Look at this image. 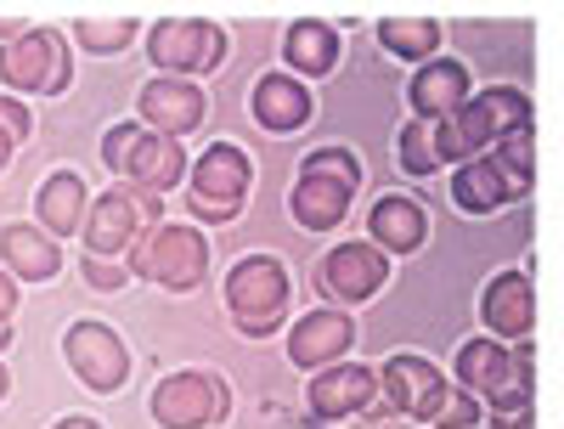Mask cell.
I'll list each match as a JSON object with an SVG mask.
<instances>
[{"label":"cell","mask_w":564,"mask_h":429,"mask_svg":"<svg viewBox=\"0 0 564 429\" xmlns=\"http://www.w3.org/2000/svg\"><path fill=\"white\" fill-rule=\"evenodd\" d=\"M513 130H531V97L513 90V85H491V90L468 97L457 114H446L435 125V159L441 164H468V159L491 153Z\"/></svg>","instance_id":"obj_1"},{"label":"cell","mask_w":564,"mask_h":429,"mask_svg":"<svg viewBox=\"0 0 564 429\" xmlns=\"http://www.w3.org/2000/svg\"><path fill=\"white\" fill-rule=\"evenodd\" d=\"M531 345H502V340H468L457 351V385L475 396L486 412H520L531 407V385H536V373H531Z\"/></svg>","instance_id":"obj_2"},{"label":"cell","mask_w":564,"mask_h":429,"mask_svg":"<svg viewBox=\"0 0 564 429\" xmlns=\"http://www.w3.org/2000/svg\"><path fill=\"white\" fill-rule=\"evenodd\" d=\"M130 277L141 282H159V289L181 294V289H198V282L209 277V244L198 226H148L130 237V249L119 255Z\"/></svg>","instance_id":"obj_3"},{"label":"cell","mask_w":564,"mask_h":429,"mask_svg":"<svg viewBox=\"0 0 564 429\" xmlns=\"http://www.w3.org/2000/svg\"><path fill=\"white\" fill-rule=\"evenodd\" d=\"M289 289H294L289 266L276 255H243L226 271V311L238 322V333H249V340L276 333L282 317H289Z\"/></svg>","instance_id":"obj_4"},{"label":"cell","mask_w":564,"mask_h":429,"mask_svg":"<svg viewBox=\"0 0 564 429\" xmlns=\"http://www.w3.org/2000/svg\"><path fill=\"white\" fill-rule=\"evenodd\" d=\"M148 226H164V199L159 193H141V186H130V181H119V186H108L102 199H90L79 237H85V255L119 260L130 249V237L148 232Z\"/></svg>","instance_id":"obj_5"},{"label":"cell","mask_w":564,"mask_h":429,"mask_svg":"<svg viewBox=\"0 0 564 429\" xmlns=\"http://www.w3.org/2000/svg\"><path fill=\"white\" fill-rule=\"evenodd\" d=\"M74 79L68 40L57 29H29L23 40L0 45V85L18 97H63Z\"/></svg>","instance_id":"obj_6"},{"label":"cell","mask_w":564,"mask_h":429,"mask_svg":"<svg viewBox=\"0 0 564 429\" xmlns=\"http://www.w3.org/2000/svg\"><path fill=\"white\" fill-rule=\"evenodd\" d=\"M148 57L159 74L170 79H193L226 63V29L204 23V18H164L148 29Z\"/></svg>","instance_id":"obj_7"},{"label":"cell","mask_w":564,"mask_h":429,"mask_svg":"<svg viewBox=\"0 0 564 429\" xmlns=\"http://www.w3.org/2000/svg\"><path fill=\"white\" fill-rule=\"evenodd\" d=\"M226 412H231L226 378L198 373V367L164 373L159 390H153V418L164 429H209V423H226Z\"/></svg>","instance_id":"obj_8"},{"label":"cell","mask_w":564,"mask_h":429,"mask_svg":"<svg viewBox=\"0 0 564 429\" xmlns=\"http://www.w3.org/2000/svg\"><path fill=\"white\" fill-rule=\"evenodd\" d=\"M63 356H68L79 385L97 390V396L124 390V378H130V351H124V340L108 322H74L63 333Z\"/></svg>","instance_id":"obj_9"},{"label":"cell","mask_w":564,"mask_h":429,"mask_svg":"<svg viewBox=\"0 0 564 429\" xmlns=\"http://www.w3.org/2000/svg\"><path fill=\"white\" fill-rule=\"evenodd\" d=\"M135 114H141V119H135L141 130L181 141V136H193V130L204 125L209 97H204V85H198V79H170V74H159V79L141 85V103H135Z\"/></svg>","instance_id":"obj_10"},{"label":"cell","mask_w":564,"mask_h":429,"mask_svg":"<svg viewBox=\"0 0 564 429\" xmlns=\"http://www.w3.org/2000/svg\"><path fill=\"white\" fill-rule=\"evenodd\" d=\"M316 282L334 300H345V305H361V300H372L390 282V255L379 249V244H367V237H356V244H339V249H327L322 255V271H316Z\"/></svg>","instance_id":"obj_11"},{"label":"cell","mask_w":564,"mask_h":429,"mask_svg":"<svg viewBox=\"0 0 564 429\" xmlns=\"http://www.w3.org/2000/svg\"><path fill=\"white\" fill-rule=\"evenodd\" d=\"M379 390L390 396L395 412H406L417 423H435V412H441V401H446L452 385H446V373L435 362H423V356H390L379 367Z\"/></svg>","instance_id":"obj_12"},{"label":"cell","mask_w":564,"mask_h":429,"mask_svg":"<svg viewBox=\"0 0 564 429\" xmlns=\"http://www.w3.org/2000/svg\"><path fill=\"white\" fill-rule=\"evenodd\" d=\"M480 322H486V340H502V345H520L531 340L536 328V289L525 271H497L480 294Z\"/></svg>","instance_id":"obj_13"},{"label":"cell","mask_w":564,"mask_h":429,"mask_svg":"<svg viewBox=\"0 0 564 429\" xmlns=\"http://www.w3.org/2000/svg\"><path fill=\"white\" fill-rule=\"evenodd\" d=\"M372 396H379V373L361 367V362H334V367H322L311 378V390H305V407L316 423H339L350 412H367Z\"/></svg>","instance_id":"obj_14"},{"label":"cell","mask_w":564,"mask_h":429,"mask_svg":"<svg viewBox=\"0 0 564 429\" xmlns=\"http://www.w3.org/2000/svg\"><path fill=\"white\" fill-rule=\"evenodd\" d=\"M350 345H356V322L339 305H322V311H311L289 328V362L305 367V373H322V367L345 362Z\"/></svg>","instance_id":"obj_15"},{"label":"cell","mask_w":564,"mask_h":429,"mask_svg":"<svg viewBox=\"0 0 564 429\" xmlns=\"http://www.w3.org/2000/svg\"><path fill=\"white\" fill-rule=\"evenodd\" d=\"M249 181H254V164L238 141H215L204 159H193V181L186 193L204 199V204H226V210H243L249 199Z\"/></svg>","instance_id":"obj_16"},{"label":"cell","mask_w":564,"mask_h":429,"mask_svg":"<svg viewBox=\"0 0 564 429\" xmlns=\"http://www.w3.org/2000/svg\"><path fill=\"white\" fill-rule=\"evenodd\" d=\"M412 114L423 125H441L446 114H457L468 97H475V79H468V68L457 57H430L417 74H412Z\"/></svg>","instance_id":"obj_17"},{"label":"cell","mask_w":564,"mask_h":429,"mask_svg":"<svg viewBox=\"0 0 564 429\" xmlns=\"http://www.w3.org/2000/svg\"><path fill=\"white\" fill-rule=\"evenodd\" d=\"M193 170V159L181 153V141H170V136H153V130H141V141H135V153L124 159V170H119V181H130V186H141V193H170V186H181V175Z\"/></svg>","instance_id":"obj_18"},{"label":"cell","mask_w":564,"mask_h":429,"mask_svg":"<svg viewBox=\"0 0 564 429\" xmlns=\"http://www.w3.org/2000/svg\"><path fill=\"white\" fill-rule=\"evenodd\" d=\"M423 237H430V215L406 193H384L367 210V244H379L384 255H412Z\"/></svg>","instance_id":"obj_19"},{"label":"cell","mask_w":564,"mask_h":429,"mask_svg":"<svg viewBox=\"0 0 564 429\" xmlns=\"http://www.w3.org/2000/svg\"><path fill=\"white\" fill-rule=\"evenodd\" d=\"M0 260H7L12 277L23 282H52L63 271V249H57V237L52 232H40L34 221H12V226H0Z\"/></svg>","instance_id":"obj_20"},{"label":"cell","mask_w":564,"mask_h":429,"mask_svg":"<svg viewBox=\"0 0 564 429\" xmlns=\"http://www.w3.org/2000/svg\"><path fill=\"white\" fill-rule=\"evenodd\" d=\"M249 108H254V125H260V130L289 136V130H300V125L311 119V85L294 79V74H260Z\"/></svg>","instance_id":"obj_21"},{"label":"cell","mask_w":564,"mask_h":429,"mask_svg":"<svg viewBox=\"0 0 564 429\" xmlns=\"http://www.w3.org/2000/svg\"><path fill=\"white\" fill-rule=\"evenodd\" d=\"M85 181L74 170H57V175H45L40 181V193H34V226L40 232H52V237H74L85 226Z\"/></svg>","instance_id":"obj_22"},{"label":"cell","mask_w":564,"mask_h":429,"mask_svg":"<svg viewBox=\"0 0 564 429\" xmlns=\"http://www.w3.org/2000/svg\"><path fill=\"white\" fill-rule=\"evenodd\" d=\"M350 186L345 181H334V175H305L300 170V181H294V193H289V210H294V221L305 226V232H334L345 215H350Z\"/></svg>","instance_id":"obj_23"},{"label":"cell","mask_w":564,"mask_h":429,"mask_svg":"<svg viewBox=\"0 0 564 429\" xmlns=\"http://www.w3.org/2000/svg\"><path fill=\"white\" fill-rule=\"evenodd\" d=\"M513 199H520V193H513V181H508L486 153L452 170V204H457L463 215H497V210L513 204Z\"/></svg>","instance_id":"obj_24"},{"label":"cell","mask_w":564,"mask_h":429,"mask_svg":"<svg viewBox=\"0 0 564 429\" xmlns=\"http://www.w3.org/2000/svg\"><path fill=\"white\" fill-rule=\"evenodd\" d=\"M282 63L294 68V79L300 74H311V79L334 74V63H339V29L334 23H316V18L294 23L289 34H282Z\"/></svg>","instance_id":"obj_25"},{"label":"cell","mask_w":564,"mask_h":429,"mask_svg":"<svg viewBox=\"0 0 564 429\" xmlns=\"http://www.w3.org/2000/svg\"><path fill=\"white\" fill-rule=\"evenodd\" d=\"M379 40H384V52H395V57H406L417 68L430 57H441V23L435 18H384Z\"/></svg>","instance_id":"obj_26"},{"label":"cell","mask_w":564,"mask_h":429,"mask_svg":"<svg viewBox=\"0 0 564 429\" xmlns=\"http://www.w3.org/2000/svg\"><path fill=\"white\" fill-rule=\"evenodd\" d=\"M486 159H491V164H497V170L513 181V193H520V199L531 193V181H536V136H531V130H513V136H502Z\"/></svg>","instance_id":"obj_27"},{"label":"cell","mask_w":564,"mask_h":429,"mask_svg":"<svg viewBox=\"0 0 564 429\" xmlns=\"http://www.w3.org/2000/svg\"><path fill=\"white\" fill-rule=\"evenodd\" d=\"M74 40L90 57H113L124 45H135V18H85V23H74Z\"/></svg>","instance_id":"obj_28"},{"label":"cell","mask_w":564,"mask_h":429,"mask_svg":"<svg viewBox=\"0 0 564 429\" xmlns=\"http://www.w3.org/2000/svg\"><path fill=\"white\" fill-rule=\"evenodd\" d=\"M401 164H406L412 175H435V170H441V159H435V125L412 119V125L401 130Z\"/></svg>","instance_id":"obj_29"},{"label":"cell","mask_w":564,"mask_h":429,"mask_svg":"<svg viewBox=\"0 0 564 429\" xmlns=\"http://www.w3.org/2000/svg\"><path fill=\"white\" fill-rule=\"evenodd\" d=\"M305 175H334V181H345L350 193L361 186V159L356 153H345V148H316V153H305Z\"/></svg>","instance_id":"obj_30"},{"label":"cell","mask_w":564,"mask_h":429,"mask_svg":"<svg viewBox=\"0 0 564 429\" xmlns=\"http://www.w3.org/2000/svg\"><path fill=\"white\" fill-rule=\"evenodd\" d=\"M480 418H486V407L468 390H446V401L435 412V429H480Z\"/></svg>","instance_id":"obj_31"},{"label":"cell","mask_w":564,"mask_h":429,"mask_svg":"<svg viewBox=\"0 0 564 429\" xmlns=\"http://www.w3.org/2000/svg\"><path fill=\"white\" fill-rule=\"evenodd\" d=\"M135 141H141V125H135V119H124V125H113V130L102 136V164H108L113 175H119L124 159L135 153Z\"/></svg>","instance_id":"obj_32"},{"label":"cell","mask_w":564,"mask_h":429,"mask_svg":"<svg viewBox=\"0 0 564 429\" xmlns=\"http://www.w3.org/2000/svg\"><path fill=\"white\" fill-rule=\"evenodd\" d=\"M85 282H90V289H124V282H130V271H124V260L85 255Z\"/></svg>","instance_id":"obj_33"},{"label":"cell","mask_w":564,"mask_h":429,"mask_svg":"<svg viewBox=\"0 0 564 429\" xmlns=\"http://www.w3.org/2000/svg\"><path fill=\"white\" fill-rule=\"evenodd\" d=\"M0 130H7L12 141H29V130H34V114H29L18 97H0Z\"/></svg>","instance_id":"obj_34"},{"label":"cell","mask_w":564,"mask_h":429,"mask_svg":"<svg viewBox=\"0 0 564 429\" xmlns=\"http://www.w3.org/2000/svg\"><path fill=\"white\" fill-rule=\"evenodd\" d=\"M12 311H18V277H12V271H0V328L12 322Z\"/></svg>","instance_id":"obj_35"},{"label":"cell","mask_w":564,"mask_h":429,"mask_svg":"<svg viewBox=\"0 0 564 429\" xmlns=\"http://www.w3.org/2000/svg\"><path fill=\"white\" fill-rule=\"evenodd\" d=\"M486 418H491V429H536L531 407H520V412H486Z\"/></svg>","instance_id":"obj_36"},{"label":"cell","mask_w":564,"mask_h":429,"mask_svg":"<svg viewBox=\"0 0 564 429\" xmlns=\"http://www.w3.org/2000/svg\"><path fill=\"white\" fill-rule=\"evenodd\" d=\"M23 34H29L23 18H0V45H12V40H23Z\"/></svg>","instance_id":"obj_37"},{"label":"cell","mask_w":564,"mask_h":429,"mask_svg":"<svg viewBox=\"0 0 564 429\" xmlns=\"http://www.w3.org/2000/svg\"><path fill=\"white\" fill-rule=\"evenodd\" d=\"M57 429H102V423L85 418V412H68V418H57Z\"/></svg>","instance_id":"obj_38"},{"label":"cell","mask_w":564,"mask_h":429,"mask_svg":"<svg viewBox=\"0 0 564 429\" xmlns=\"http://www.w3.org/2000/svg\"><path fill=\"white\" fill-rule=\"evenodd\" d=\"M12 148H18V141H12L7 130H0V170H7V164H12Z\"/></svg>","instance_id":"obj_39"},{"label":"cell","mask_w":564,"mask_h":429,"mask_svg":"<svg viewBox=\"0 0 564 429\" xmlns=\"http://www.w3.org/2000/svg\"><path fill=\"white\" fill-rule=\"evenodd\" d=\"M7 345H12V322H7V328H0V356H7Z\"/></svg>","instance_id":"obj_40"},{"label":"cell","mask_w":564,"mask_h":429,"mask_svg":"<svg viewBox=\"0 0 564 429\" xmlns=\"http://www.w3.org/2000/svg\"><path fill=\"white\" fill-rule=\"evenodd\" d=\"M7 390H12V373H7V367H0V396H7Z\"/></svg>","instance_id":"obj_41"},{"label":"cell","mask_w":564,"mask_h":429,"mask_svg":"<svg viewBox=\"0 0 564 429\" xmlns=\"http://www.w3.org/2000/svg\"><path fill=\"white\" fill-rule=\"evenodd\" d=\"M322 429H327V423H322Z\"/></svg>","instance_id":"obj_42"}]
</instances>
